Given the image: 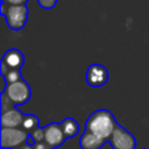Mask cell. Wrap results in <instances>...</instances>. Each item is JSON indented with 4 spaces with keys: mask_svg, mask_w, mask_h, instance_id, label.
Instances as JSON below:
<instances>
[{
    "mask_svg": "<svg viewBox=\"0 0 149 149\" xmlns=\"http://www.w3.org/2000/svg\"><path fill=\"white\" fill-rule=\"evenodd\" d=\"M61 127L66 139L74 137L79 133V123L72 118H65L61 122Z\"/></svg>",
    "mask_w": 149,
    "mask_h": 149,
    "instance_id": "cell-11",
    "label": "cell"
},
{
    "mask_svg": "<svg viewBox=\"0 0 149 149\" xmlns=\"http://www.w3.org/2000/svg\"><path fill=\"white\" fill-rule=\"evenodd\" d=\"M106 142L108 141L88 130H84L79 139V146L81 149H101Z\"/></svg>",
    "mask_w": 149,
    "mask_h": 149,
    "instance_id": "cell-10",
    "label": "cell"
},
{
    "mask_svg": "<svg viewBox=\"0 0 149 149\" xmlns=\"http://www.w3.org/2000/svg\"><path fill=\"white\" fill-rule=\"evenodd\" d=\"M142 149H148V148H142Z\"/></svg>",
    "mask_w": 149,
    "mask_h": 149,
    "instance_id": "cell-20",
    "label": "cell"
},
{
    "mask_svg": "<svg viewBox=\"0 0 149 149\" xmlns=\"http://www.w3.org/2000/svg\"><path fill=\"white\" fill-rule=\"evenodd\" d=\"M5 93L7 94L8 99L13 102L14 106H20V105L26 104L27 101H29V99L31 97L30 86L24 79L17 81V83L7 85Z\"/></svg>",
    "mask_w": 149,
    "mask_h": 149,
    "instance_id": "cell-4",
    "label": "cell"
},
{
    "mask_svg": "<svg viewBox=\"0 0 149 149\" xmlns=\"http://www.w3.org/2000/svg\"><path fill=\"white\" fill-rule=\"evenodd\" d=\"M34 149H52L48 143L45 142H38V143H35L34 146Z\"/></svg>",
    "mask_w": 149,
    "mask_h": 149,
    "instance_id": "cell-18",
    "label": "cell"
},
{
    "mask_svg": "<svg viewBox=\"0 0 149 149\" xmlns=\"http://www.w3.org/2000/svg\"><path fill=\"white\" fill-rule=\"evenodd\" d=\"M108 80V70L102 64H91L86 70V83L91 87H101Z\"/></svg>",
    "mask_w": 149,
    "mask_h": 149,
    "instance_id": "cell-7",
    "label": "cell"
},
{
    "mask_svg": "<svg viewBox=\"0 0 149 149\" xmlns=\"http://www.w3.org/2000/svg\"><path fill=\"white\" fill-rule=\"evenodd\" d=\"M0 101H1V112H5V111H7V109H10V108L15 107V106L13 105V102L8 99V97H7V94H6L5 92L1 93Z\"/></svg>",
    "mask_w": 149,
    "mask_h": 149,
    "instance_id": "cell-15",
    "label": "cell"
},
{
    "mask_svg": "<svg viewBox=\"0 0 149 149\" xmlns=\"http://www.w3.org/2000/svg\"><path fill=\"white\" fill-rule=\"evenodd\" d=\"M16 149H34V147H33L31 144H29V143L27 142V143H24V144L20 146L19 148H16Z\"/></svg>",
    "mask_w": 149,
    "mask_h": 149,
    "instance_id": "cell-19",
    "label": "cell"
},
{
    "mask_svg": "<svg viewBox=\"0 0 149 149\" xmlns=\"http://www.w3.org/2000/svg\"><path fill=\"white\" fill-rule=\"evenodd\" d=\"M5 80L7 81V84H14V83H17L20 80H22V74H21V71L20 70H10L8 71L5 76H3Z\"/></svg>",
    "mask_w": 149,
    "mask_h": 149,
    "instance_id": "cell-13",
    "label": "cell"
},
{
    "mask_svg": "<svg viewBox=\"0 0 149 149\" xmlns=\"http://www.w3.org/2000/svg\"><path fill=\"white\" fill-rule=\"evenodd\" d=\"M24 64V56L19 49H9L7 50L0 63V72L1 76H5L10 70H20Z\"/></svg>",
    "mask_w": 149,
    "mask_h": 149,
    "instance_id": "cell-6",
    "label": "cell"
},
{
    "mask_svg": "<svg viewBox=\"0 0 149 149\" xmlns=\"http://www.w3.org/2000/svg\"><path fill=\"white\" fill-rule=\"evenodd\" d=\"M119 123L115 116L108 109H97L90 114L85 123V130H88L108 141L112 133Z\"/></svg>",
    "mask_w": 149,
    "mask_h": 149,
    "instance_id": "cell-1",
    "label": "cell"
},
{
    "mask_svg": "<svg viewBox=\"0 0 149 149\" xmlns=\"http://www.w3.org/2000/svg\"><path fill=\"white\" fill-rule=\"evenodd\" d=\"M108 142L112 149H136V139L121 125H118Z\"/></svg>",
    "mask_w": 149,
    "mask_h": 149,
    "instance_id": "cell-5",
    "label": "cell"
},
{
    "mask_svg": "<svg viewBox=\"0 0 149 149\" xmlns=\"http://www.w3.org/2000/svg\"><path fill=\"white\" fill-rule=\"evenodd\" d=\"M58 0H37L38 5L44 9H51L56 6Z\"/></svg>",
    "mask_w": 149,
    "mask_h": 149,
    "instance_id": "cell-16",
    "label": "cell"
},
{
    "mask_svg": "<svg viewBox=\"0 0 149 149\" xmlns=\"http://www.w3.org/2000/svg\"><path fill=\"white\" fill-rule=\"evenodd\" d=\"M29 136L33 139L34 141V144L35 143H38V142H44V130L43 128H37L36 130H34L33 133L29 134Z\"/></svg>",
    "mask_w": 149,
    "mask_h": 149,
    "instance_id": "cell-14",
    "label": "cell"
},
{
    "mask_svg": "<svg viewBox=\"0 0 149 149\" xmlns=\"http://www.w3.org/2000/svg\"><path fill=\"white\" fill-rule=\"evenodd\" d=\"M29 134L22 128H1V149H16L28 142Z\"/></svg>",
    "mask_w": 149,
    "mask_h": 149,
    "instance_id": "cell-3",
    "label": "cell"
},
{
    "mask_svg": "<svg viewBox=\"0 0 149 149\" xmlns=\"http://www.w3.org/2000/svg\"><path fill=\"white\" fill-rule=\"evenodd\" d=\"M24 116L26 114H23L16 107L1 112V128H19L20 126H22Z\"/></svg>",
    "mask_w": 149,
    "mask_h": 149,
    "instance_id": "cell-9",
    "label": "cell"
},
{
    "mask_svg": "<svg viewBox=\"0 0 149 149\" xmlns=\"http://www.w3.org/2000/svg\"><path fill=\"white\" fill-rule=\"evenodd\" d=\"M21 127H22L23 130H26L28 134H30L34 130H36L37 128H40V120L34 114H26L23 123H22Z\"/></svg>",
    "mask_w": 149,
    "mask_h": 149,
    "instance_id": "cell-12",
    "label": "cell"
},
{
    "mask_svg": "<svg viewBox=\"0 0 149 149\" xmlns=\"http://www.w3.org/2000/svg\"><path fill=\"white\" fill-rule=\"evenodd\" d=\"M43 130H44V142L48 143L52 149L61 147L66 140L62 130L61 123L51 122L45 127H43Z\"/></svg>",
    "mask_w": 149,
    "mask_h": 149,
    "instance_id": "cell-8",
    "label": "cell"
},
{
    "mask_svg": "<svg viewBox=\"0 0 149 149\" xmlns=\"http://www.w3.org/2000/svg\"><path fill=\"white\" fill-rule=\"evenodd\" d=\"M29 0H1V3L6 5H26Z\"/></svg>",
    "mask_w": 149,
    "mask_h": 149,
    "instance_id": "cell-17",
    "label": "cell"
},
{
    "mask_svg": "<svg viewBox=\"0 0 149 149\" xmlns=\"http://www.w3.org/2000/svg\"><path fill=\"white\" fill-rule=\"evenodd\" d=\"M28 14L27 5L1 3V15L6 19V23L12 30H21L27 23Z\"/></svg>",
    "mask_w": 149,
    "mask_h": 149,
    "instance_id": "cell-2",
    "label": "cell"
}]
</instances>
